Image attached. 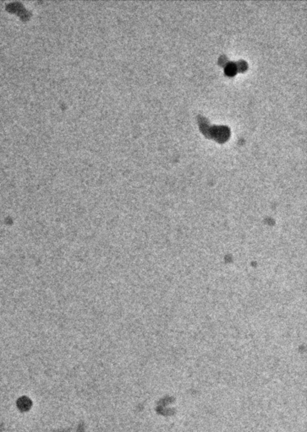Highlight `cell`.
Wrapping results in <instances>:
<instances>
[{
	"label": "cell",
	"mask_w": 307,
	"mask_h": 432,
	"mask_svg": "<svg viewBox=\"0 0 307 432\" xmlns=\"http://www.w3.org/2000/svg\"><path fill=\"white\" fill-rule=\"evenodd\" d=\"M237 71V65L235 63H229L225 67V73H226V75H230V76L235 75Z\"/></svg>",
	"instance_id": "obj_2"
},
{
	"label": "cell",
	"mask_w": 307,
	"mask_h": 432,
	"mask_svg": "<svg viewBox=\"0 0 307 432\" xmlns=\"http://www.w3.org/2000/svg\"><path fill=\"white\" fill-rule=\"evenodd\" d=\"M201 128L204 134L214 138L217 141L225 142L230 135V130L227 126H201Z\"/></svg>",
	"instance_id": "obj_1"
}]
</instances>
